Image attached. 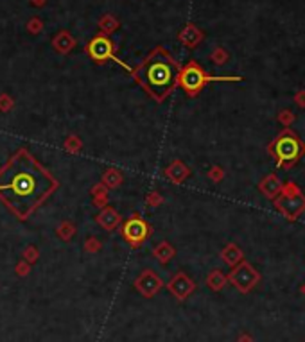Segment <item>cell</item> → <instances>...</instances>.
Wrapping results in <instances>:
<instances>
[{
    "mask_svg": "<svg viewBox=\"0 0 305 342\" xmlns=\"http://www.w3.org/2000/svg\"><path fill=\"white\" fill-rule=\"evenodd\" d=\"M135 286L138 288V292L146 298H151V296H155L156 292L162 288V280L156 276L153 270H144L138 280L135 282Z\"/></svg>",
    "mask_w": 305,
    "mask_h": 342,
    "instance_id": "10",
    "label": "cell"
},
{
    "mask_svg": "<svg viewBox=\"0 0 305 342\" xmlns=\"http://www.w3.org/2000/svg\"><path fill=\"white\" fill-rule=\"evenodd\" d=\"M237 342H253V337H251V335H248V334H242V335H239Z\"/></svg>",
    "mask_w": 305,
    "mask_h": 342,
    "instance_id": "27",
    "label": "cell"
},
{
    "mask_svg": "<svg viewBox=\"0 0 305 342\" xmlns=\"http://www.w3.org/2000/svg\"><path fill=\"white\" fill-rule=\"evenodd\" d=\"M106 183L110 184V188H113V186H117V184L121 183V174H117L115 170H110L106 176Z\"/></svg>",
    "mask_w": 305,
    "mask_h": 342,
    "instance_id": "22",
    "label": "cell"
},
{
    "mask_svg": "<svg viewBox=\"0 0 305 342\" xmlns=\"http://www.w3.org/2000/svg\"><path fill=\"white\" fill-rule=\"evenodd\" d=\"M226 278L241 294H248L249 290H253L255 286L258 285V282H260V272L249 262L242 260L241 264H237L233 267V270L228 274Z\"/></svg>",
    "mask_w": 305,
    "mask_h": 342,
    "instance_id": "6",
    "label": "cell"
},
{
    "mask_svg": "<svg viewBox=\"0 0 305 342\" xmlns=\"http://www.w3.org/2000/svg\"><path fill=\"white\" fill-rule=\"evenodd\" d=\"M294 104L300 106L301 110H305V90H300L294 94Z\"/></svg>",
    "mask_w": 305,
    "mask_h": 342,
    "instance_id": "24",
    "label": "cell"
},
{
    "mask_svg": "<svg viewBox=\"0 0 305 342\" xmlns=\"http://www.w3.org/2000/svg\"><path fill=\"white\" fill-rule=\"evenodd\" d=\"M167 174L171 176L174 181H181V180H185V178L189 176V168L185 167L183 163L176 162V163H172L171 167L167 168Z\"/></svg>",
    "mask_w": 305,
    "mask_h": 342,
    "instance_id": "18",
    "label": "cell"
},
{
    "mask_svg": "<svg viewBox=\"0 0 305 342\" xmlns=\"http://www.w3.org/2000/svg\"><path fill=\"white\" fill-rule=\"evenodd\" d=\"M122 233H124V238L128 240L129 244L138 246L149 235V226L144 220H140V218H131V220H128L124 224Z\"/></svg>",
    "mask_w": 305,
    "mask_h": 342,
    "instance_id": "8",
    "label": "cell"
},
{
    "mask_svg": "<svg viewBox=\"0 0 305 342\" xmlns=\"http://www.w3.org/2000/svg\"><path fill=\"white\" fill-rule=\"evenodd\" d=\"M212 81H242V77H212L196 61H190L189 64H185L183 68L180 70V76H178V84L190 97H196L206 86V82Z\"/></svg>",
    "mask_w": 305,
    "mask_h": 342,
    "instance_id": "4",
    "label": "cell"
},
{
    "mask_svg": "<svg viewBox=\"0 0 305 342\" xmlns=\"http://www.w3.org/2000/svg\"><path fill=\"white\" fill-rule=\"evenodd\" d=\"M27 29L36 34V32H40V30H42V22H40V20H31L29 24H27Z\"/></svg>",
    "mask_w": 305,
    "mask_h": 342,
    "instance_id": "25",
    "label": "cell"
},
{
    "mask_svg": "<svg viewBox=\"0 0 305 342\" xmlns=\"http://www.w3.org/2000/svg\"><path fill=\"white\" fill-rule=\"evenodd\" d=\"M273 204L287 220H296L305 212V194L294 181H287L282 186V192L273 199Z\"/></svg>",
    "mask_w": 305,
    "mask_h": 342,
    "instance_id": "5",
    "label": "cell"
},
{
    "mask_svg": "<svg viewBox=\"0 0 305 342\" xmlns=\"http://www.w3.org/2000/svg\"><path fill=\"white\" fill-rule=\"evenodd\" d=\"M201 40H203L201 30H199L196 26H192V24H189V26L180 32V42L183 43V45H187V47H196Z\"/></svg>",
    "mask_w": 305,
    "mask_h": 342,
    "instance_id": "13",
    "label": "cell"
},
{
    "mask_svg": "<svg viewBox=\"0 0 305 342\" xmlns=\"http://www.w3.org/2000/svg\"><path fill=\"white\" fill-rule=\"evenodd\" d=\"M54 188V178L26 149L0 168V199L20 218L33 214Z\"/></svg>",
    "mask_w": 305,
    "mask_h": 342,
    "instance_id": "1",
    "label": "cell"
},
{
    "mask_svg": "<svg viewBox=\"0 0 305 342\" xmlns=\"http://www.w3.org/2000/svg\"><path fill=\"white\" fill-rule=\"evenodd\" d=\"M133 76L142 84L144 90L160 102L176 88L180 68H178L176 61L163 48L158 47L135 70Z\"/></svg>",
    "mask_w": 305,
    "mask_h": 342,
    "instance_id": "2",
    "label": "cell"
},
{
    "mask_svg": "<svg viewBox=\"0 0 305 342\" xmlns=\"http://www.w3.org/2000/svg\"><path fill=\"white\" fill-rule=\"evenodd\" d=\"M226 282H228V278L224 276L221 270H212L210 274H208V278H206V285L210 286L212 290H215V292H219L221 288H223L224 285H226Z\"/></svg>",
    "mask_w": 305,
    "mask_h": 342,
    "instance_id": "16",
    "label": "cell"
},
{
    "mask_svg": "<svg viewBox=\"0 0 305 342\" xmlns=\"http://www.w3.org/2000/svg\"><path fill=\"white\" fill-rule=\"evenodd\" d=\"M276 120H278L284 128H291V126L294 124V120H296V115H294L291 110H282V112L276 115Z\"/></svg>",
    "mask_w": 305,
    "mask_h": 342,
    "instance_id": "20",
    "label": "cell"
},
{
    "mask_svg": "<svg viewBox=\"0 0 305 342\" xmlns=\"http://www.w3.org/2000/svg\"><path fill=\"white\" fill-rule=\"evenodd\" d=\"M99 27H101V30H103V34H110V32H113V30L119 27V20H117L113 14H106V16L101 18Z\"/></svg>",
    "mask_w": 305,
    "mask_h": 342,
    "instance_id": "19",
    "label": "cell"
},
{
    "mask_svg": "<svg viewBox=\"0 0 305 342\" xmlns=\"http://www.w3.org/2000/svg\"><path fill=\"white\" fill-rule=\"evenodd\" d=\"M119 220H121V217H119V214H117L115 210H112V208L103 210V212L99 214V217H97V222H99L101 226H103L104 230H108V231H112L113 228L119 224Z\"/></svg>",
    "mask_w": 305,
    "mask_h": 342,
    "instance_id": "15",
    "label": "cell"
},
{
    "mask_svg": "<svg viewBox=\"0 0 305 342\" xmlns=\"http://www.w3.org/2000/svg\"><path fill=\"white\" fill-rule=\"evenodd\" d=\"M155 256L158 258V262H162V264H167V262L174 256V248H172L169 242H163V244H160L158 248L155 249Z\"/></svg>",
    "mask_w": 305,
    "mask_h": 342,
    "instance_id": "17",
    "label": "cell"
},
{
    "mask_svg": "<svg viewBox=\"0 0 305 342\" xmlns=\"http://www.w3.org/2000/svg\"><path fill=\"white\" fill-rule=\"evenodd\" d=\"M300 290H301V294L305 296V283H303V285H301V288H300Z\"/></svg>",
    "mask_w": 305,
    "mask_h": 342,
    "instance_id": "29",
    "label": "cell"
},
{
    "mask_svg": "<svg viewBox=\"0 0 305 342\" xmlns=\"http://www.w3.org/2000/svg\"><path fill=\"white\" fill-rule=\"evenodd\" d=\"M208 176H210L212 181H215V183H217V181H221L224 178V170L221 167H212L210 172H208Z\"/></svg>",
    "mask_w": 305,
    "mask_h": 342,
    "instance_id": "23",
    "label": "cell"
},
{
    "mask_svg": "<svg viewBox=\"0 0 305 342\" xmlns=\"http://www.w3.org/2000/svg\"><path fill=\"white\" fill-rule=\"evenodd\" d=\"M282 186H284V183H282V180H278V176L276 174H267L266 178L258 183L260 194H262L264 197H267V199H271V201L282 192Z\"/></svg>",
    "mask_w": 305,
    "mask_h": 342,
    "instance_id": "11",
    "label": "cell"
},
{
    "mask_svg": "<svg viewBox=\"0 0 305 342\" xmlns=\"http://www.w3.org/2000/svg\"><path fill=\"white\" fill-rule=\"evenodd\" d=\"M31 2H33L35 6H43L45 2H47V0H31Z\"/></svg>",
    "mask_w": 305,
    "mask_h": 342,
    "instance_id": "28",
    "label": "cell"
},
{
    "mask_svg": "<svg viewBox=\"0 0 305 342\" xmlns=\"http://www.w3.org/2000/svg\"><path fill=\"white\" fill-rule=\"evenodd\" d=\"M86 52H88V56H90L94 61H97V63H104V61L112 60V61H117L119 64H122L124 68H128V66H126L122 61H119V58L115 56L113 42L108 38L106 34H99V36H95V38H92V42L86 45Z\"/></svg>",
    "mask_w": 305,
    "mask_h": 342,
    "instance_id": "7",
    "label": "cell"
},
{
    "mask_svg": "<svg viewBox=\"0 0 305 342\" xmlns=\"http://www.w3.org/2000/svg\"><path fill=\"white\" fill-rule=\"evenodd\" d=\"M267 152L275 158L278 168H291L305 156V142L291 128H285L275 140L267 144Z\"/></svg>",
    "mask_w": 305,
    "mask_h": 342,
    "instance_id": "3",
    "label": "cell"
},
{
    "mask_svg": "<svg viewBox=\"0 0 305 342\" xmlns=\"http://www.w3.org/2000/svg\"><path fill=\"white\" fill-rule=\"evenodd\" d=\"M194 288H196L194 282L183 272H178L176 276L169 282V290H171V294L180 301L187 300V298L194 292Z\"/></svg>",
    "mask_w": 305,
    "mask_h": 342,
    "instance_id": "9",
    "label": "cell"
},
{
    "mask_svg": "<svg viewBox=\"0 0 305 342\" xmlns=\"http://www.w3.org/2000/svg\"><path fill=\"white\" fill-rule=\"evenodd\" d=\"M26 256H27V260H31V262H35L36 260V251H35V249H33V248H29V249H27V251H26Z\"/></svg>",
    "mask_w": 305,
    "mask_h": 342,
    "instance_id": "26",
    "label": "cell"
},
{
    "mask_svg": "<svg viewBox=\"0 0 305 342\" xmlns=\"http://www.w3.org/2000/svg\"><path fill=\"white\" fill-rule=\"evenodd\" d=\"M221 258H223V262L226 264V266L235 267L237 264H241V262L244 260V254H242V251H241L239 246L228 244L226 248L221 251Z\"/></svg>",
    "mask_w": 305,
    "mask_h": 342,
    "instance_id": "12",
    "label": "cell"
},
{
    "mask_svg": "<svg viewBox=\"0 0 305 342\" xmlns=\"http://www.w3.org/2000/svg\"><path fill=\"white\" fill-rule=\"evenodd\" d=\"M228 60V54L223 50V48H217V50L212 54V61H214L215 64H224Z\"/></svg>",
    "mask_w": 305,
    "mask_h": 342,
    "instance_id": "21",
    "label": "cell"
},
{
    "mask_svg": "<svg viewBox=\"0 0 305 342\" xmlns=\"http://www.w3.org/2000/svg\"><path fill=\"white\" fill-rule=\"evenodd\" d=\"M52 45H54V48H56L58 52H61V54H67L70 48L76 47V40H74L72 36L67 32V30H61V32H58V34L54 36V40H52Z\"/></svg>",
    "mask_w": 305,
    "mask_h": 342,
    "instance_id": "14",
    "label": "cell"
}]
</instances>
